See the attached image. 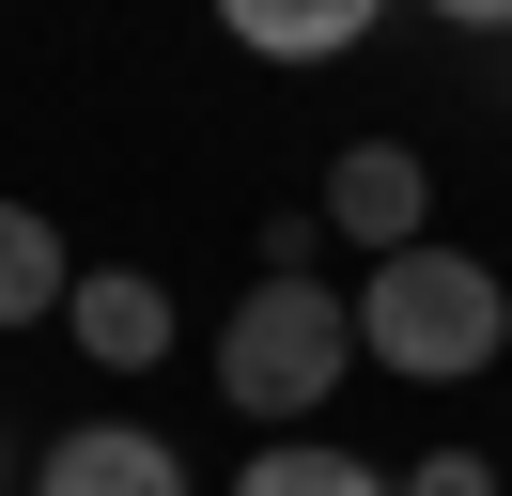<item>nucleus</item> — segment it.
Instances as JSON below:
<instances>
[{"label":"nucleus","instance_id":"f257e3e1","mask_svg":"<svg viewBox=\"0 0 512 496\" xmlns=\"http://www.w3.org/2000/svg\"><path fill=\"white\" fill-rule=\"evenodd\" d=\"M497 341H512L497 264H466V248H435V233L388 248L373 295H357V357L404 372V388H466V372H497Z\"/></svg>","mask_w":512,"mask_h":496},{"label":"nucleus","instance_id":"f03ea898","mask_svg":"<svg viewBox=\"0 0 512 496\" xmlns=\"http://www.w3.org/2000/svg\"><path fill=\"white\" fill-rule=\"evenodd\" d=\"M342 372H357V295H326L311 264H280V279H264V295L218 326V388L249 403L264 434H295L326 388H342Z\"/></svg>","mask_w":512,"mask_h":496},{"label":"nucleus","instance_id":"7ed1b4c3","mask_svg":"<svg viewBox=\"0 0 512 496\" xmlns=\"http://www.w3.org/2000/svg\"><path fill=\"white\" fill-rule=\"evenodd\" d=\"M326 217H342L357 248H419L435 233V171H419V140H342V171H326Z\"/></svg>","mask_w":512,"mask_h":496},{"label":"nucleus","instance_id":"20e7f679","mask_svg":"<svg viewBox=\"0 0 512 496\" xmlns=\"http://www.w3.org/2000/svg\"><path fill=\"white\" fill-rule=\"evenodd\" d=\"M32 496H187V465H171V434H125V419H78V434H47Z\"/></svg>","mask_w":512,"mask_h":496},{"label":"nucleus","instance_id":"39448f33","mask_svg":"<svg viewBox=\"0 0 512 496\" xmlns=\"http://www.w3.org/2000/svg\"><path fill=\"white\" fill-rule=\"evenodd\" d=\"M63 326H78V357H109V372H156V357H171V279L94 264V279L63 295Z\"/></svg>","mask_w":512,"mask_h":496},{"label":"nucleus","instance_id":"423d86ee","mask_svg":"<svg viewBox=\"0 0 512 496\" xmlns=\"http://www.w3.org/2000/svg\"><path fill=\"white\" fill-rule=\"evenodd\" d=\"M218 16H233V47H264V62H342L388 0H218Z\"/></svg>","mask_w":512,"mask_h":496},{"label":"nucleus","instance_id":"0eeeda50","mask_svg":"<svg viewBox=\"0 0 512 496\" xmlns=\"http://www.w3.org/2000/svg\"><path fill=\"white\" fill-rule=\"evenodd\" d=\"M78 295V264H63V233H47L32 202H0V326H47V310Z\"/></svg>","mask_w":512,"mask_h":496},{"label":"nucleus","instance_id":"6e6552de","mask_svg":"<svg viewBox=\"0 0 512 496\" xmlns=\"http://www.w3.org/2000/svg\"><path fill=\"white\" fill-rule=\"evenodd\" d=\"M233 496H404V481H373L357 450H326V434H264V465Z\"/></svg>","mask_w":512,"mask_h":496},{"label":"nucleus","instance_id":"1a4fd4ad","mask_svg":"<svg viewBox=\"0 0 512 496\" xmlns=\"http://www.w3.org/2000/svg\"><path fill=\"white\" fill-rule=\"evenodd\" d=\"M404 496H497V465H481V450H435V465H419Z\"/></svg>","mask_w":512,"mask_h":496},{"label":"nucleus","instance_id":"9d476101","mask_svg":"<svg viewBox=\"0 0 512 496\" xmlns=\"http://www.w3.org/2000/svg\"><path fill=\"white\" fill-rule=\"evenodd\" d=\"M435 16H450V31H512V0H435Z\"/></svg>","mask_w":512,"mask_h":496},{"label":"nucleus","instance_id":"9b49d317","mask_svg":"<svg viewBox=\"0 0 512 496\" xmlns=\"http://www.w3.org/2000/svg\"><path fill=\"white\" fill-rule=\"evenodd\" d=\"M0 496H32V481H16V450H0Z\"/></svg>","mask_w":512,"mask_h":496}]
</instances>
